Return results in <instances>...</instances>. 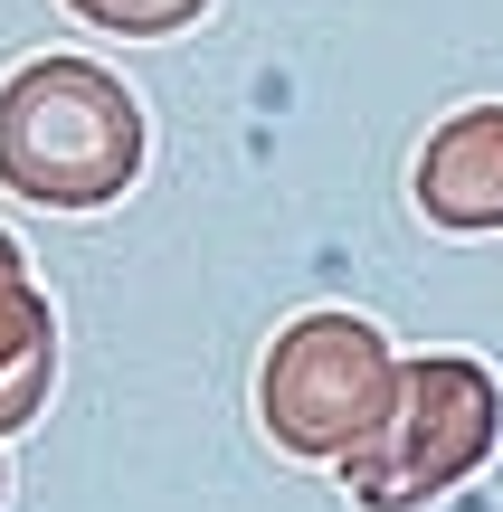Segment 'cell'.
Returning a JSON list of instances; mask_svg holds the SVG:
<instances>
[{"mask_svg":"<svg viewBox=\"0 0 503 512\" xmlns=\"http://www.w3.org/2000/svg\"><path fill=\"white\" fill-rule=\"evenodd\" d=\"M143 171V105L105 67H19L0 86V181L48 209H95Z\"/></svg>","mask_w":503,"mask_h":512,"instance_id":"obj_1","label":"cell"},{"mask_svg":"<svg viewBox=\"0 0 503 512\" xmlns=\"http://www.w3.org/2000/svg\"><path fill=\"white\" fill-rule=\"evenodd\" d=\"M418 209H437L447 228H494L503 219V114H456L418 162Z\"/></svg>","mask_w":503,"mask_h":512,"instance_id":"obj_2","label":"cell"},{"mask_svg":"<svg viewBox=\"0 0 503 512\" xmlns=\"http://www.w3.org/2000/svg\"><path fill=\"white\" fill-rule=\"evenodd\" d=\"M86 19H105V29H133V38H162V29H181L200 0H76Z\"/></svg>","mask_w":503,"mask_h":512,"instance_id":"obj_3","label":"cell"}]
</instances>
